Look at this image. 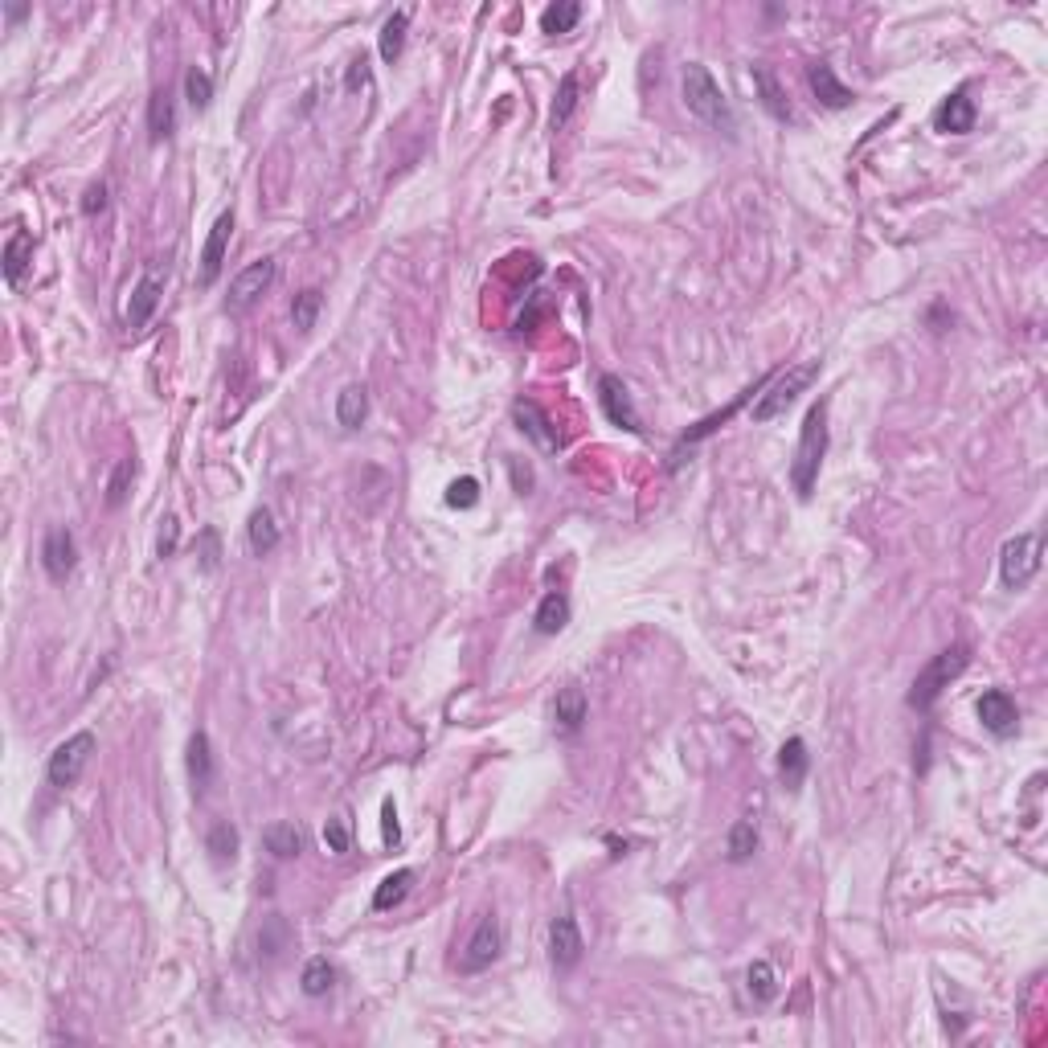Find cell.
<instances>
[{
	"label": "cell",
	"instance_id": "cell-1",
	"mask_svg": "<svg viewBox=\"0 0 1048 1048\" xmlns=\"http://www.w3.org/2000/svg\"><path fill=\"white\" fill-rule=\"evenodd\" d=\"M684 103H688V111L696 119L709 123L713 131H725V136H733V131H737L733 107H729V99L721 91V82L709 74V66H701V62L684 66Z\"/></svg>",
	"mask_w": 1048,
	"mask_h": 1048
},
{
	"label": "cell",
	"instance_id": "cell-2",
	"mask_svg": "<svg viewBox=\"0 0 1048 1048\" xmlns=\"http://www.w3.org/2000/svg\"><path fill=\"white\" fill-rule=\"evenodd\" d=\"M823 455H827V398H819L807 410L803 430H799V447H795V459H791V484H795V492L803 500L815 492Z\"/></svg>",
	"mask_w": 1048,
	"mask_h": 1048
},
{
	"label": "cell",
	"instance_id": "cell-3",
	"mask_svg": "<svg viewBox=\"0 0 1048 1048\" xmlns=\"http://www.w3.org/2000/svg\"><path fill=\"white\" fill-rule=\"evenodd\" d=\"M967 664H971V647H967V643H954V647L938 651L934 660H930L922 672H917V680H913V688H909V709L930 713L934 701L942 696V688H950V680L963 676Z\"/></svg>",
	"mask_w": 1048,
	"mask_h": 1048
},
{
	"label": "cell",
	"instance_id": "cell-4",
	"mask_svg": "<svg viewBox=\"0 0 1048 1048\" xmlns=\"http://www.w3.org/2000/svg\"><path fill=\"white\" fill-rule=\"evenodd\" d=\"M815 377H819V361H803L795 369H786L782 377H770L766 389H762V398L754 402V422H774L782 410H791L795 398L811 389Z\"/></svg>",
	"mask_w": 1048,
	"mask_h": 1048
},
{
	"label": "cell",
	"instance_id": "cell-5",
	"mask_svg": "<svg viewBox=\"0 0 1048 1048\" xmlns=\"http://www.w3.org/2000/svg\"><path fill=\"white\" fill-rule=\"evenodd\" d=\"M1040 557H1044V537L1040 533H1016L1012 541H1003V549H999V582H1003V590H1024L1040 574Z\"/></svg>",
	"mask_w": 1048,
	"mask_h": 1048
},
{
	"label": "cell",
	"instance_id": "cell-6",
	"mask_svg": "<svg viewBox=\"0 0 1048 1048\" xmlns=\"http://www.w3.org/2000/svg\"><path fill=\"white\" fill-rule=\"evenodd\" d=\"M95 750H99V741H95V733H91V729H82V733L66 737L62 746L50 754V766H46V778H50V786H58V791H66V786H74V782L82 778L86 762L95 758Z\"/></svg>",
	"mask_w": 1048,
	"mask_h": 1048
},
{
	"label": "cell",
	"instance_id": "cell-7",
	"mask_svg": "<svg viewBox=\"0 0 1048 1048\" xmlns=\"http://www.w3.org/2000/svg\"><path fill=\"white\" fill-rule=\"evenodd\" d=\"M500 950H504V926L496 922V913H484V917L475 922L463 954H459V971H463V975L488 971L496 958H500Z\"/></svg>",
	"mask_w": 1048,
	"mask_h": 1048
},
{
	"label": "cell",
	"instance_id": "cell-8",
	"mask_svg": "<svg viewBox=\"0 0 1048 1048\" xmlns=\"http://www.w3.org/2000/svg\"><path fill=\"white\" fill-rule=\"evenodd\" d=\"M164 279L168 271L160 267V262H148V271L140 275V283L131 287V303H127V328H144L156 308H160V295H164Z\"/></svg>",
	"mask_w": 1048,
	"mask_h": 1048
},
{
	"label": "cell",
	"instance_id": "cell-9",
	"mask_svg": "<svg viewBox=\"0 0 1048 1048\" xmlns=\"http://www.w3.org/2000/svg\"><path fill=\"white\" fill-rule=\"evenodd\" d=\"M598 402H602V414L615 422L619 430H631V434H643V422L635 414V402H631V393L623 385V377L615 373H602L598 377Z\"/></svg>",
	"mask_w": 1048,
	"mask_h": 1048
},
{
	"label": "cell",
	"instance_id": "cell-10",
	"mask_svg": "<svg viewBox=\"0 0 1048 1048\" xmlns=\"http://www.w3.org/2000/svg\"><path fill=\"white\" fill-rule=\"evenodd\" d=\"M230 238H234V209L226 213H217V222L205 238V250H201V271H197V283L201 287H213L217 275H222L226 267V250H230Z\"/></svg>",
	"mask_w": 1048,
	"mask_h": 1048
},
{
	"label": "cell",
	"instance_id": "cell-11",
	"mask_svg": "<svg viewBox=\"0 0 1048 1048\" xmlns=\"http://www.w3.org/2000/svg\"><path fill=\"white\" fill-rule=\"evenodd\" d=\"M975 709H979V721H983V729H987L991 737H1012V733L1020 729V709H1016V701H1012V692L987 688V692L979 696Z\"/></svg>",
	"mask_w": 1048,
	"mask_h": 1048
},
{
	"label": "cell",
	"instance_id": "cell-12",
	"mask_svg": "<svg viewBox=\"0 0 1048 1048\" xmlns=\"http://www.w3.org/2000/svg\"><path fill=\"white\" fill-rule=\"evenodd\" d=\"M582 954H586V942H582L578 922L570 913L553 917V926H549V958H553V967L557 971H574L582 963Z\"/></svg>",
	"mask_w": 1048,
	"mask_h": 1048
},
{
	"label": "cell",
	"instance_id": "cell-13",
	"mask_svg": "<svg viewBox=\"0 0 1048 1048\" xmlns=\"http://www.w3.org/2000/svg\"><path fill=\"white\" fill-rule=\"evenodd\" d=\"M275 283V262L271 258H262V262H250L246 271H238L234 275V283H230V295H226V312H246L250 303L267 291Z\"/></svg>",
	"mask_w": 1048,
	"mask_h": 1048
},
{
	"label": "cell",
	"instance_id": "cell-14",
	"mask_svg": "<svg viewBox=\"0 0 1048 1048\" xmlns=\"http://www.w3.org/2000/svg\"><path fill=\"white\" fill-rule=\"evenodd\" d=\"M41 565H46V574L54 582H66L78 565V545H74V533L70 529H50L46 541H41Z\"/></svg>",
	"mask_w": 1048,
	"mask_h": 1048
},
{
	"label": "cell",
	"instance_id": "cell-15",
	"mask_svg": "<svg viewBox=\"0 0 1048 1048\" xmlns=\"http://www.w3.org/2000/svg\"><path fill=\"white\" fill-rule=\"evenodd\" d=\"M807 82H811L815 99H819L823 107H832V111H844V107L856 103V95H852L848 86L836 78V70L827 66V62H811V66H807Z\"/></svg>",
	"mask_w": 1048,
	"mask_h": 1048
},
{
	"label": "cell",
	"instance_id": "cell-16",
	"mask_svg": "<svg viewBox=\"0 0 1048 1048\" xmlns=\"http://www.w3.org/2000/svg\"><path fill=\"white\" fill-rule=\"evenodd\" d=\"M512 418H516V426L529 434V439L537 443V447H545V451H557V430L549 426V418H545V410L533 402V398H520L516 406H512Z\"/></svg>",
	"mask_w": 1048,
	"mask_h": 1048
},
{
	"label": "cell",
	"instance_id": "cell-17",
	"mask_svg": "<svg viewBox=\"0 0 1048 1048\" xmlns=\"http://www.w3.org/2000/svg\"><path fill=\"white\" fill-rule=\"evenodd\" d=\"M807 770H811V754H807V741L803 737H786L782 750H778V778L786 791H799L807 782Z\"/></svg>",
	"mask_w": 1048,
	"mask_h": 1048
},
{
	"label": "cell",
	"instance_id": "cell-18",
	"mask_svg": "<svg viewBox=\"0 0 1048 1048\" xmlns=\"http://www.w3.org/2000/svg\"><path fill=\"white\" fill-rule=\"evenodd\" d=\"M934 127L946 131V136H967V131L975 127V103H971V95H967V91H954V95L938 107Z\"/></svg>",
	"mask_w": 1048,
	"mask_h": 1048
},
{
	"label": "cell",
	"instance_id": "cell-19",
	"mask_svg": "<svg viewBox=\"0 0 1048 1048\" xmlns=\"http://www.w3.org/2000/svg\"><path fill=\"white\" fill-rule=\"evenodd\" d=\"M770 377H774V373H766L762 381H754V385H750L746 393H737V398H733V402H729L725 410H717V414H709V418H701V422H696V426H692V430L684 434V439H680V447H692V443H701V439H709V434H713V430H717L721 422H729V418H733V414H737L741 406H746V402L754 398V393H762V389H766V381H770Z\"/></svg>",
	"mask_w": 1048,
	"mask_h": 1048
},
{
	"label": "cell",
	"instance_id": "cell-20",
	"mask_svg": "<svg viewBox=\"0 0 1048 1048\" xmlns=\"http://www.w3.org/2000/svg\"><path fill=\"white\" fill-rule=\"evenodd\" d=\"M185 766H189V782H193V795H205L209 782H213V746H209V733H193L189 737V754H185Z\"/></svg>",
	"mask_w": 1048,
	"mask_h": 1048
},
{
	"label": "cell",
	"instance_id": "cell-21",
	"mask_svg": "<svg viewBox=\"0 0 1048 1048\" xmlns=\"http://www.w3.org/2000/svg\"><path fill=\"white\" fill-rule=\"evenodd\" d=\"M754 91H758V99H762V107L778 119V123H791L795 119V111H791V99H786V91L778 86V78H774V70L770 66H754Z\"/></svg>",
	"mask_w": 1048,
	"mask_h": 1048
},
{
	"label": "cell",
	"instance_id": "cell-22",
	"mask_svg": "<svg viewBox=\"0 0 1048 1048\" xmlns=\"http://www.w3.org/2000/svg\"><path fill=\"white\" fill-rule=\"evenodd\" d=\"M246 541H250V549H254L258 557H267V553H275V549H279L283 533H279V524H275L271 508H254V512H250V524H246Z\"/></svg>",
	"mask_w": 1048,
	"mask_h": 1048
},
{
	"label": "cell",
	"instance_id": "cell-23",
	"mask_svg": "<svg viewBox=\"0 0 1048 1048\" xmlns=\"http://www.w3.org/2000/svg\"><path fill=\"white\" fill-rule=\"evenodd\" d=\"M172 131H177V99H172V91L164 86V91H156L152 103H148V136H152V144H160V140L172 136Z\"/></svg>",
	"mask_w": 1048,
	"mask_h": 1048
},
{
	"label": "cell",
	"instance_id": "cell-24",
	"mask_svg": "<svg viewBox=\"0 0 1048 1048\" xmlns=\"http://www.w3.org/2000/svg\"><path fill=\"white\" fill-rule=\"evenodd\" d=\"M29 262H33V234L25 230H13L9 242H5V283L17 287L29 271Z\"/></svg>",
	"mask_w": 1048,
	"mask_h": 1048
},
{
	"label": "cell",
	"instance_id": "cell-25",
	"mask_svg": "<svg viewBox=\"0 0 1048 1048\" xmlns=\"http://www.w3.org/2000/svg\"><path fill=\"white\" fill-rule=\"evenodd\" d=\"M586 713H590V705H586V692L582 688H561L557 692V705H553V717H557V725L565 729V733H578L582 729V721H586Z\"/></svg>",
	"mask_w": 1048,
	"mask_h": 1048
},
{
	"label": "cell",
	"instance_id": "cell-26",
	"mask_svg": "<svg viewBox=\"0 0 1048 1048\" xmlns=\"http://www.w3.org/2000/svg\"><path fill=\"white\" fill-rule=\"evenodd\" d=\"M565 623H570V598L561 590H549L537 606V615H533V627L541 635H557V631H565Z\"/></svg>",
	"mask_w": 1048,
	"mask_h": 1048
},
{
	"label": "cell",
	"instance_id": "cell-27",
	"mask_svg": "<svg viewBox=\"0 0 1048 1048\" xmlns=\"http://www.w3.org/2000/svg\"><path fill=\"white\" fill-rule=\"evenodd\" d=\"M365 418H369V393H365V385H344L340 398H336V422H340L344 430H357Z\"/></svg>",
	"mask_w": 1048,
	"mask_h": 1048
},
{
	"label": "cell",
	"instance_id": "cell-28",
	"mask_svg": "<svg viewBox=\"0 0 1048 1048\" xmlns=\"http://www.w3.org/2000/svg\"><path fill=\"white\" fill-rule=\"evenodd\" d=\"M406 29H410V13H393L385 25H381V37H377V50H381V62H398L402 50H406Z\"/></svg>",
	"mask_w": 1048,
	"mask_h": 1048
},
{
	"label": "cell",
	"instance_id": "cell-29",
	"mask_svg": "<svg viewBox=\"0 0 1048 1048\" xmlns=\"http://www.w3.org/2000/svg\"><path fill=\"white\" fill-rule=\"evenodd\" d=\"M262 844H267V852L271 856H279V860H291V856H299L303 852V832L295 823H271L267 832H262Z\"/></svg>",
	"mask_w": 1048,
	"mask_h": 1048
},
{
	"label": "cell",
	"instance_id": "cell-30",
	"mask_svg": "<svg viewBox=\"0 0 1048 1048\" xmlns=\"http://www.w3.org/2000/svg\"><path fill=\"white\" fill-rule=\"evenodd\" d=\"M578 99H582V82H578V74L570 70V74L557 82V99H553V115H549L553 131H561L565 123H570V115L578 111Z\"/></svg>",
	"mask_w": 1048,
	"mask_h": 1048
},
{
	"label": "cell",
	"instance_id": "cell-31",
	"mask_svg": "<svg viewBox=\"0 0 1048 1048\" xmlns=\"http://www.w3.org/2000/svg\"><path fill=\"white\" fill-rule=\"evenodd\" d=\"M410 885H414V868H398V872H389V877L377 885V893H373V909H377V913H385V909H393V905H402V901H406V893H410Z\"/></svg>",
	"mask_w": 1048,
	"mask_h": 1048
},
{
	"label": "cell",
	"instance_id": "cell-32",
	"mask_svg": "<svg viewBox=\"0 0 1048 1048\" xmlns=\"http://www.w3.org/2000/svg\"><path fill=\"white\" fill-rule=\"evenodd\" d=\"M332 983H336V971H332V963H328L324 954H316V958H308V963H303V975H299V987H303V995L320 999V995H328V991H332Z\"/></svg>",
	"mask_w": 1048,
	"mask_h": 1048
},
{
	"label": "cell",
	"instance_id": "cell-33",
	"mask_svg": "<svg viewBox=\"0 0 1048 1048\" xmlns=\"http://www.w3.org/2000/svg\"><path fill=\"white\" fill-rule=\"evenodd\" d=\"M725 852H729V860H733V864H741V860H750V856L758 852V823H754V819H737V823L729 827V840H725Z\"/></svg>",
	"mask_w": 1048,
	"mask_h": 1048
},
{
	"label": "cell",
	"instance_id": "cell-34",
	"mask_svg": "<svg viewBox=\"0 0 1048 1048\" xmlns=\"http://www.w3.org/2000/svg\"><path fill=\"white\" fill-rule=\"evenodd\" d=\"M578 21H582V5H578V0H557V5H549V9L541 13V33L561 37V33H570Z\"/></svg>",
	"mask_w": 1048,
	"mask_h": 1048
},
{
	"label": "cell",
	"instance_id": "cell-35",
	"mask_svg": "<svg viewBox=\"0 0 1048 1048\" xmlns=\"http://www.w3.org/2000/svg\"><path fill=\"white\" fill-rule=\"evenodd\" d=\"M205 848L217 864H234L238 856V827L234 823H213L209 827V836H205Z\"/></svg>",
	"mask_w": 1048,
	"mask_h": 1048
},
{
	"label": "cell",
	"instance_id": "cell-36",
	"mask_svg": "<svg viewBox=\"0 0 1048 1048\" xmlns=\"http://www.w3.org/2000/svg\"><path fill=\"white\" fill-rule=\"evenodd\" d=\"M324 308V295L320 287H308V291H299L291 299V320H295V332H312L316 328V316Z\"/></svg>",
	"mask_w": 1048,
	"mask_h": 1048
},
{
	"label": "cell",
	"instance_id": "cell-37",
	"mask_svg": "<svg viewBox=\"0 0 1048 1048\" xmlns=\"http://www.w3.org/2000/svg\"><path fill=\"white\" fill-rule=\"evenodd\" d=\"M746 987H750L754 1003H770V999L778 995V975H774V967L766 963V958L750 963V971H746Z\"/></svg>",
	"mask_w": 1048,
	"mask_h": 1048
},
{
	"label": "cell",
	"instance_id": "cell-38",
	"mask_svg": "<svg viewBox=\"0 0 1048 1048\" xmlns=\"http://www.w3.org/2000/svg\"><path fill=\"white\" fill-rule=\"evenodd\" d=\"M131 484H136V459H119L111 479H107V508H123Z\"/></svg>",
	"mask_w": 1048,
	"mask_h": 1048
},
{
	"label": "cell",
	"instance_id": "cell-39",
	"mask_svg": "<svg viewBox=\"0 0 1048 1048\" xmlns=\"http://www.w3.org/2000/svg\"><path fill=\"white\" fill-rule=\"evenodd\" d=\"M185 99L193 111H205L213 103V78L201 70V66H189L185 70Z\"/></svg>",
	"mask_w": 1048,
	"mask_h": 1048
},
{
	"label": "cell",
	"instance_id": "cell-40",
	"mask_svg": "<svg viewBox=\"0 0 1048 1048\" xmlns=\"http://www.w3.org/2000/svg\"><path fill=\"white\" fill-rule=\"evenodd\" d=\"M287 938H291L287 922H283L279 913H271V917H267V926H262V934H258V946H262V954H267V958H275V954L287 946Z\"/></svg>",
	"mask_w": 1048,
	"mask_h": 1048
},
{
	"label": "cell",
	"instance_id": "cell-41",
	"mask_svg": "<svg viewBox=\"0 0 1048 1048\" xmlns=\"http://www.w3.org/2000/svg\"><path fill=\"white\" fill-rule=\"evenodd\" d=\"M447 504H451V508H463V512L475 508V504H479V479H475V475H459L455 484L447 488Z\"/></svg>",
	"mask_w": 1048,
	"mask_h": 1048
},
{
	"label": "cell",
	"instance_id": "cell-42",
	"mask_svg": "<svg viewBox=\"0 0 1048 1048\" xmlns=\"http://www.w3.org/2000/svg\"><path fill=\"white\" fill-rule=\"evenodd\" d=\"M324 844H328L332 856H344V852H348V844H353V827H348V815L328 819V827H324Z\"/></svg>",
	"mask_w": 1048,
	"mask_h": 1048
},
{
	"label": "cell",
	"instance_id": "cell-43",
	"mask_svg": "<svg viewBox=\"0 0 1048 1048\" xmlns=\"http://www.w3.org/2000/svg\"><path fill=\"white\" fill-rule=\"evenodd\" d=\"M160 524H164V529H160V541H156V557L164 561V557H172V553H177V537H181V524H177V516H164Z\"/></svg>",
	"mask_w": 1048,
	"mask_h": 1048
},
{
	"label": "cell",
	"instance_id": "cell-44",
	"mask_svg": "<svg viewBox=\"0 0 1048 1048\" xmlns=\"http://www.w3.org/2000/svg\"><path fill=\"white\" fill-rule=\"evenodd\" d=\"M217 561H222V545H217V529H201V565L213 574Z\"/></svg>",
	"mask_w": 1048,
	"mask_h": 1048
},
{
	"label": "cell",
	"instance_id": "cell-45",
	"mask_svg": "<svg viewBox=\"0 0 1048 1048\" xmlns=\"http://www.w3.org/2000/svg\"><path fill=\"white\" fill-rule=\"evenodd\" d=\"M381 840L393 848L402 840V827H398V811H393V799H385V807H381Z\"/></svg>",
	"mask_w": 1048,
	"mask_h": 1048
},
{
	"label": "cell",
	"instance_id": "cell-46",
	"mask_svg": "<svg viewBox=\"0 0 1048 1048\" xmlns=\"http://www.w3.org/2000/svg\"><path fill=\"white\" fill-rule=\"evenodd\" d=\"M103 209H107V185L99 181V185H91V189L82 193V213L95 217V213H103Z\"/></svg>",
	"mask_w": 1048,
	"mask_h": 1048
},
{
	"label": "cell",
	"instance_id": "cell-47",
	"mask_svg": "<svg viewBox=\"0 0 1048 1048\" xmlns=\"http://www.w3.org/2000/svg\"><path fill=\"white\" fill-rule=\"evenodd\" d=\"M508 471H512V484H516L520 496L533 488V471H529V467H520V459H508Z\"/></svg>",
	"mask_w": 1048,
	"mask_h": 1048
},
{
	"label": "cell",
	"instance_id": "cell-48",
	"mask_svg": "<svg viewBox=\"0 0 1048 1048\" xmlns=\"http://www.w3.org/2000/svg\"><path fill=\"white\" fill-rule=\"evenodd\" d=\"M365 66H369L365 58H357V62H353V70H348V78H344V86H348V91H357V86L365 82V74H369Z\"/></svg>",
	"mask_w": 1048,
	"mask_h": 1048
},
{
	"label": "cell",
	"instance_id": "cell-49",
	"mask_svg": "<svg viewBox=\"0 0 1048 1048\" xmlns=\"http://www.w3.org/2000/svg\"><path fill=\"white\" fill-rule=\"evenodd\" d=\"M25 13H29L25 5H5V21H9V25H13V21H21Z\"/></svg>",
	"mask_w": 1048,
	"mask_h": 1048
}]
</instances>
